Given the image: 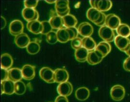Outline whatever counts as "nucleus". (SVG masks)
I'll use <instances>...</instances> for the list:
<instances>
[{
  "label": "nucleus",
  "mask_w": 130,
  "mask_h": 102,
  "mask_svg": "<svg viewBox=\"0 0 130 102\" xmlns=\"http://www.w3.org/2000/svg\"><path fill=\"white\" fill-rule=\"evenodd\" d=\"M99 35L101 39L107 42H110L115 40L116 38L114 30L105 25L100 27L99 29Z\"/></svg>",
  "instance_id": "f257e3e1"
},
{
  "label": "nucleus",
  "mask_w": 130,
  "mask_h": 102,
  "mask_svg": "<svg viewBox=\"0 0 130 102\" xmlns=\"http://www.w3.org/2000/svg\"><path fill=\"white\" fill-rule=\"evenodd\" d=\"M55 9L57 15L63 18L70 12L69 1H57L55 4Z\"/></svg>",
  "instance_id": "f03ea898"
},
{
  "label": "nucleus",
  "mask_w": 130,
  "mask_h": 102,
  "mask_svg": "<svg viewBox=\"0 0 130 102\" xmlns=\"http://www.w3.org/2000/svg\"><path fill=\"white\" fill-rule=\"evenodd\" d=\"M91 7L98 10L101 12H107L111 8L112 3L111 1H90Z\"/></svg>",
  "instance_id": "7ed1b4c3"
},
{
  "label": "nucleus",
  "mask_w": 130,
  "mask_h": 102,
  "mask_svg": "<svg viewBox=\"0 0 130 102\" xmlns=\"http://www.w3.org/2000/svg\"><path fill=\"white\" fill-rule=\"evenodd\" d=\"M125 95L124 88L120 85H116L113 86L110 90V96L112 99L116 101L122 100Z\"/></svg>",
  "instance_id": "20e7f679"
},
{
  "label": "nucleus",
  "mask_w": 130,
  "mask_h": 102,
  "mask_svg": "<svg viewBox=\"0 0 130 102\" xmlns=\"http://www.w3.org/2000/svg\"><path fill=\"white\" fill-rule=\"evenodd\" d=\"M39 75L41 78L48 83L55 82L54 71L49 67H42L40 70Z\"/></svg>",
  "instance_id": "39448f33"
},
{
  "label": "nucleus",
  "mask_w": 130,
  "mask_h": 102,
  "mask_svg": "<svg viewBox=\"0 0 130 102\" xmlns=\"http://www.w3.org/2000/svg\"><path fill=\"white\" fill-rule=\"evenodd\" d=\"M9 29L10 33L12 35L17 36L23 33V23L19 20H14L10 24Z\"/></svg>",
  "instance_id": "423d86ee"
},
{
  "label": "nucleus",
  "mask_w": 130,
  "mask_h": 102,
  "mask_svg": "<svg viewBox=\"0 0 130 102\" xmlns=\"http://www.w3.org/2000/svg\"><path fill=\"white\" fill-rule=\"evenodd\" d=\"M121 24V19L118 15L114 14L107 15L105 23V25L107 27L113 30H116Z\"/></svg>",
  "instance_id": "0eeeda50"
},
{
  "label": "nucleus",
  "mask_w": 130,
  "mask_h": 102,
  "mask_svg": "<svg viewBox=\"0 0 130 102\" xmlns=\"http://www.w3.org/2000/svg\"><path fill=\"white\" fill-rule=\"evenodd\" d=\"M114 42L117 47L122 52H125L130 46V40L128 38L123 37L121 36H117Z\"/></svg>",
  "instance_id": "6e6552de"
},
{
  "label": "nucleus",
  "mask_w": 130,
  "mask_h": 102,
  "mask_svg": "<svg viewBox=\"0 0 130 102\" xmlns=\"http://www.w3.org/2000/svg\"><path fill=\"white\" fill-rule=\"evenodd\" d=\"M77 29L79 34L84 38L90 37L93 32V28L92 25L86 22L80 24Z\"/></svg>",
  "instance_id": "1a4fd4ad"
},
{
  "label": "nucleus",
  "mask_w": 130,
  "mask_h": 102,
  "mask_svg": "<svg viewBox=\"0 0 130 102\" xmlns=\"http://www.w3.org/2000/svg\"><path fill=\"white\" fill-rule=\"evenodd\" d=\"M57 92L59 95L69 96L73 92V86L69 81L60 83L57 87Z\"/></svg>",
  "instance_id": "9d476101"
},
{
  "label": "nucleus",
  "mask_w": 130,
  "mask_h": 102,
  "mask_svg": "<svg viewBox=\"0 0 130 102\" xmlns=\"http://www.w3.org/2000/svg\"><path fill=\"white\" fill-rule=\"evenodd\" d=\"M22 15L28 22L35 20H38L39 14L37 11L35 9L25 8L22 11Z\"/></svg>",
  "instance_id": "9b49d317"
},
{
  "label": "nucleus",
  "mask_w": 130,
  "mask_h": 102,
  "mask_svg": "<svg viewBox=\"0 0 130 102\" xmlns=\"http://www.w3.org/2000/svg\"><path fill=\"white\" fill-rule=\"evenodd\" d=\"M55 82L62 83L68 81L69 74L67 70L64 69H57L54 71Z\"/></svg>",
  "instance_id": "f8f14e48"
},
{
  "label": "nucleus",
  "mask_w": 130,
  "mask_h": 102,
  "mask_svg": "<svg viewBox=\"0 0 130 102\" xmlns=\"http://www.w3.org/2000/svg\"><path fill=\"white\" fill-rule=\"evenodd\" d=\"M1 94L12 95L14 93V82L7 79L1 82Z\"/></svg>",
  "instance_id": "ddd939ff"
},
{
  "label": "nucleus",
  "mask_w": 130,
  "mask_h": 102,
  "mask_svg": "<svg viewBox=\"0 0 130 102\" xmlns=\"http://www.w3.org/2000/svg\"><path fill=\"white\" fill-rule=\"evenodd\" d=\"M14 42L17 46L21 48H27L30 42V41L27 34L22 33L15 37Z\"/></svg>",
  "instance_id": "4468645a"
},
{
  "label": "nucleus",
  "mask_w": 130,
  "mask_h": 102,
  "mask_svg": "<svg viewBox=\"0 0 130 102\" xmlns=\"http://www.w3.org/2000/svg\"><path fill=\"white\" fill-rule=\"evenodd\" d=\"M23 78L27 80L32 79L35 76V67L30 65H25L22 69Z\"/></svg>",
  "instance_id": "2eb2a0df"
},
{
  "label": "nucleus",
  "mask_w": 130,
  "mask_h": 102,
  "mask_svg": "<svg viewBox=\"0 0 130 102\" xmlns=\"http://www.w3.org/2000/svg\"><path fill=\"white\" fill-rule=\"evenodd\" d=\"M103 58L102 56L94 50L89 52L87 61L90 65H97L102 61Z\"/></svg>",
  "instance_id": "dca6fc26"
},
{
  "label": "nucleus",
  "mask_w": 130,
  "mask_h": 102,
  "mask_svg": "<svg viewBox=\"0 0 130 102\" xmlns=\"http://www.w3.org/2000/svg\"><path fill=\"white\" fill-rule=\"evenodd\" d=\"M95 50L98 51L104 58L110 52L111 46L109 42L103 41L99 43Z\"/></svg>",
  "instance_id": "f3484780"
},
{
  "label": "nucleus",
  "mask_w": 130,
  "mask_h": 102,
  "mask_svg": "<svg viewBox=\"0 0 130 102\" xmlns=\"http://www.w3.org/2000/svg\"><path fill=\"white\" fill-rule=\"evenodd\" d=\"M27 28L28 30L35 34L42 33V22L39 20H35L28 22Z\"/></svg>",
  "instance_id": "a211bd4d"
},
{
  "label": "nucleus",
  "mask_w": 130,
  "mask_h": 102,
  "mask_svg": "<svg viewBox=\"0 0 130 102\" xmlns=\"http://www.w3.org/2000/svg\"><path fill=\"white\" fill-rule=\"evenodd\" d=\"M22 79V70L19 68H13L8 70V79L15 83L21 81Z\"/></svg>",
  "instance_id": "6ab92c4d"
},
{
  "label": "nucleus",
  "mask_w": 130,
  "mask_h": 102,
  "mask_svg": "<svg viewBox=\"0 0 130 102\" xmlns=\"http://www.w3.org/2000/svg\"><path fill=\"white\" fill-rule=\"evenodd\" d=\"M13 64V59L9 54L5 53L1 56V66L2 69L9 70Z\"/></svg>",
  "instance_id": "aec40b11"
},
{
  "label": "nucleus",
  "mask_w": 130,
  "mask_h": 102,
  "mask_svg": "<svg viewBox=\"0 0 130 102\" xmlns=\"http://www.w3.org/2000/svg\"><path fill=\"white\" fill-rule=\"evenodd\" d=\"M90 92L88 89L85 87H80L75 92L76 98L80 101L86 100L90 96Z\"/></svg>",
  "instance_id": "412c9836"
},
{
  "label": "nucleus",
  "mask_w": 130,
  "mask_h": 102,
  "mask_svg": "<svg viewBox=\"0 0 130 102\" xmlns=\"http://www.w3.org/2000/svg\"><path fill=\"white\" fill-rule=\"evenodd\" d=\"M102 12L93 8H89L86 13V16L90 21L94 24L95 23L100 19Z\"/></svg>",
  "instance_id": "4be33fe9"
},
{
  "label": "nucleus",
  "mask_w": 130,
  "mask_h": 102,
  "mask_svg": "<svg viewBox=\"0 0 130 102\" xmlns=\"http://www.w3.org/2000/svg\"><path fill=\"white\" fill-rule=\"evenodd\" d=\"M89 52L83 47L76 50L75 52V57L76 60L79 62H85L87 61Z\"/></svg>",
  "instance_id": "5701e85b"
},
{
  "label": "nucleus",
  "mask_w": 130,
  "mask_h": 102,
  "mask_svg": "<svg viewBox=\"0 0 130 102\" xmlns=\"http://www.w3.org/2000/svg\"><path fill=\"white\" fill-rule=\"evenodd\" d=\"M49 21L51 24L53 29L59 30L60 29L65 28L62 18L57 15L52 16L50 19Z\"/></svg>",
  "instance_id": "b1692460"
},
{
  "label": "nucleus",
  "mask_w": 130,
  "mask_h": 102,
  "mask_svg": "<svg viewBox=\"0 0 130 102\" xmlns=\"http://www.w3.org/2000/svg\"><path fill=\"white\" fill-rule=\"evenodd\" d=\"M65 28L75 27L78 23V20L73 15L69 14L62 18Z\"/></svg>",
  "instance_id": "393cba45"
},
{
  "label": "nucleus",
  "mask_w": 130,
  "mask_h": 102,
  "mask_svg": "<svg viewBox=\"0 0 130 102\" xmlns=\"http://www.w3.org/2000/svg\"><path fill=\"white\" fill-rule=\"evenodd\" d=\"M58 42L61 43H66L70 40V33L67 28L60 29L56 32Z\"/></svg>",
  "instance_id": "a878e982"
},
{
  "label": "nucleus",
  "mask_w": 130,
  "mask_h": 102,
  "mask_svg": "<svg viewBox=\"0 0 130 102\" xmlns=\"http://www.w3.org/2000/svg\"><path fill=\"white\" fill-rule=\"evenodd\" d=\"M83 47L88 51L94 50L96 47V43L91 37H84L82 39Z\"/></svg>",
  "instance_id": "bb28decb"
},
{
  "label": "nucleus",
  "mask_w": 130,
  "mask_h": 102,
  "mask_svg": "<svg viewBox=\"0 0 130 102\" xmlns=\"http://www.w3.org/2000/svg\"><path fill=\"white\" fill-rule=\"evenodd\" d=\"M116 31L119 36L123 37H129L130 36V26L126 24H121L117 28Z\"/></svg>",
  "instance_id": "cd10ccee"
},
{
  "label": "nucleus",
  "mask_w": 130,
  "mask_h": 102,
  "mask_svg": "<svg viewBox=\"0 0 130 102\" xmlns=\"http://www.w3.org/2000/svg\"><path fill=\"white\" fill-rule=\"evenodd\" d=\"M28 53L30 55H36L40 51V44L36 42H30L26 48Z\"/></svg>",
  "instance_id": "c85d7f7f"
},
{
  "label": "nucleus",
  "mask_w": 130,
  "mask_h": 102,
  "mask_svg": "<svg viewBox=\"0 0 130 102\" xmlns=\"http://www.w3.org/2000/svg\"><path fill=\"white\" fill-rule=\"evenodd\" d=\"M26 86L23 81H19L14 83V93L18 95H23L26 91Z\"/></svg>",
  "instance_id": "c756f323"
},
{
  "label": "nucleus",
  "mask_w": 130,
  "mask_h": 102,
  "mask_svg": "<svg viewBox=\"0 0 130 102\" xmlns=\"http://www.w3.org/2000/svg\"><path fill=\"white\" fill-rule=\"evenodd\" d=\"M46 40L49 44H56L58 41L56 32L54 31H52L48 33L46 35Z\"/></svg>",
  "instance_id": "7c9ffc66"
},
{
  "label": "nucleus",
  "mask_w": 130,
  "mask_h": 102,
  "mask_svg": "<svg viewBox=\"0 0 130 102\" xmlns=\"http://www.w3.org/2000/svg\"><path fill=\"white\" fill-rule=\"evenodd\" d=\"M41 22L42 25V31L41 34L46 35L48 33L53 31V28L49 21H43Z\"/></svg>",
  "instance_id": "2f4dec72"
},
{
  "label": "nucleus",
  "mask_w": 130,
  "mask_h": 102,
  "mask_svg": "<svg viewBox=\"0 0 130 102\" xmlns=\"http://www.w3.org/2000/svg\"><path fill=\"white\" fill-rule=\"evenodd\" d=\"M71 45L75 51L82 48L83 47L82 39L80 38L77 37L72 40L71 42Z\"/></svg>",
  "instance_id": "473e14b6"
},
{
  "label": "nucleus",
  "mask_w": 130,
  "mask_h": 102,
  "mask_svg": "<svg viewBox=\"0 0 130 102\" xmlns=\"http://www.w3.org/2000/svg\"><path fill=\"white\" fill-rule=\"evenodd\" d=\"M67 28L70 33V40L72 41V40L78 37L79 32L78 31V29L76 27H72V28Z\"/></svg>",
  "instance_id": "72a5a7b5"
},
{
  "label": "nucleus",
  "mask_w": 130,
  "mask_h": 102,
  "mask_svg": "<svg viewBox=\"0 0 130 102\" xmlns=\"http://www.w3.org/2000/svg\"><path fill=\"white\" fill-rule=\"evenodd\" d=\"M38 4V1H25L24 4L25 8L35 9Z\"/></svg>",
  "instance_id": "f704fd0d"
},
{
  "label": "nucleus",
  "mask_w": 130,
  "mask_h": 102,
  "mask_svg": "<svg viewBox=\"0 0 130 102\" xmlns=\"http://www.w3.org/2000/svg\"><path fill=\"white\" fill-rule=\"evenodd\" d=\"M106 18H107V15L104 13H102L100 19H99V20L95 23V24L100 27L105 26V23H106Z\"/></svg>",
  "instance_id": "c9c22d12"
},
{
  "label": "nucleus",
  "mask_w": 130,
  "mask_h": 102,
  "mask_svg": "<svg viewBox=\"0 0 130 102\" xmlns=\"http://www.w3.org/2000/svg\"><path fill=\"white\" fill-rule=\"evenodd\" d=\"M1 82L8 79V70L1 68Z\"/></svg>",
  "instance_id": "e433bc0d"
},
{
  "label": "nucleus",
  "mask_w": 130,
  "mask_h": 102,
  "mask_svg": "<svg viewBox=\"0 0 130 102\" xmlns=\"http://www.w3.org/2000/svg\"><path fill=\"white\" fill-rule=\"evenodd\" d=\"M123 65L126 71L130 72V57L127 58L124 60Z\"/></svg>",
  "instance_id": "4c0bfd02"
},
{
  "label": "nucleus",
  "mask_w": 130,
  "mask_h": 102,
  "mask_svg": "<svg viewBox=\"0 0 130 102\" xmlns=\"http://www.w3.org/2000/svg\"><path fill=\"white\" fill-rule=\"evenodd\" d=\"M55 102H69V100L67 97L59 95L56 98Z\"/></svg>",
  "instance_id": "58836bf2"
},
{
  "label": "nucleus",
  "mask_w": 130,
  "mask_h": 102,
  "mask_svg": "<svg viewBox=\"0 0 130 102\" xmlns=\"http://www.w3.org/2000/svg\"><path fill=\"white\" fill-rule=\"evenodd\" d=\"M1 29H4V28L5 27V26H6V24H7V22H6V19L2 16H1Z\"/></svg>",
  "instance_id": "ea45409f"
},
{
  "label": "nucleus",
  "mask_w": 130,
  "mask_h": 102,
  "mask_svg": "<svg viewBox=\"0 0 130 102\" xmlns=\"http://www.w3.org/2000/svg\"><path fill=\"white\" fill-rule=\"evenodd\" d=\"M57 1H51V0H50V1H48L46 0L45 1V2L47 3L48 4H56V2Z\"/></svg>",
  "instance_id": "a19ab883"
},
{
  "label": "nucleus",
  "mask_w": 130,
  "mask_h": 102,
  "mask_svg": "<svg viewBox=\"0 0 130 102\" xmlns=\"http://www.w3.org/2000/svg\"><path fill=\"white\" fill-rule=\"evenodd\" d=\"M126 55H127L128 56H129V57H130V46L129 48H128V49L125 52Z\"/></svg>",
  "instance_id": "79ce46f5"
}]
</instances>
